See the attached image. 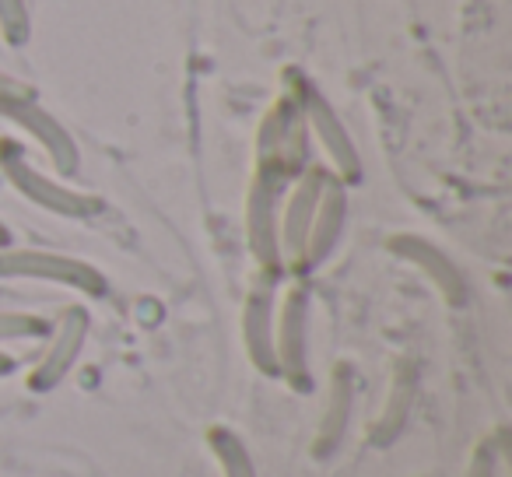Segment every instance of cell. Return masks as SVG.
Listing matches in <instances>:
<instances>
[{
  "label": "cell",
  "mask_w": 512,
  "mask_h": 477,
  "mask_svg": "<svg viewBox=\"0 0 512 477\" xmlns=\"http://www.w3.org/2000/svg\"><path fill=\"white\" fill-rule=\"evenodd\" d=\"M386 246H390L393 257L407 260V264H414L418 271H425V278L439 288L442 299H446L449 306H463V299H467L463 274L456 271V264L439 250V246H432L428 239H421V235H393Z\"/></svg>",
  "instance_id": "12"
},
{
  "label": "cell",
  "mask_w": 512,
  "mask_h": 477,
  "mask_svg": "<svg viewBox=\"0 0 512 477\" xmlns=\"http://www.w3.org/2000/svg\"><path fill=\"white\" fill-rule=\"evenodd\" d=\"M0 176L8 179V183L15 186L29 204L43 207V211H50V214H60V218L85 221V218H95V214L102 211L99 197L71 190V186H64L60 179L39 172L36 165L29 162V155H25L22 144L11 141V137L0 141Z\"/></svg>",
  "instance_id": "1"
},
{
  "label": "cell",
  "mask_w": 512,
  "mask_h": 477,
  "mask_svg": "<svg viewBox=\"0 0 512 477\" xmlns=\"http://www.w3.org/2000/svg\"><path fill=\"white\" fill-rule=\"evenodd\" d=\"M351 404H355V386H351V369L337 365L334 369V383H330V397H327V411L320 418L316 428V456H330L341 446L344 432H348V418H351Z\"/></svg>",
  "instance_id": "14"
},
{
  "label": "cell",
  "mask_w": 512,
  "mask_h": 477,
  "mask_svg": "<svg viewBox=\"0 0 512 477\" xmlns=\"http://www.w3.org/2000/svg\"><path fill=\"white\" fill-rule=\"evenodd\" d=\"M495 470H498L495 467V446H491V442H484V446H477L467 477H495Z\"/></svg>",
  "instance_id": "18"
},
{
  "label": "cell",
  "mask_w": 512,
  "mask_h": 477,
  "mask_svg": "<svg viewBox=\"0 0 512 477\" xmlns=\"http://www.w3.org/2000/svg\"><path fill=\"white\" fill-rule=\"evenodd\" d=\"M344 228H348V186H344L337 176H330L327 186H323L320 204H316L313 225H309L306 246H302V257L292 271L295 274L320 271V267L337 253V246H341Z\"/></svg>",
  "instance_id": "10"
},
{
  "label": "cell",
  "mask_w": 512,
  "mask_h": 477,
  "mask_svg": "<svg viewBox=\"0 0 512 477\" xmlns=\"http://www.w3.org/2000/svg\"><path fill=\"white\" fill-rule=\"evenodd\" d=\"M50 334V323L36 313H15V309H0V341H36Z\"/></svg>",
  "instance_id": "17"
},
{
  "label": "cell",
  "mask_w": 512,
  "mask_h": 477,
  "mask_svg": "<svg viewBox=\"0 0 512 477\" xmlns=\"http://www.w3.org/2000/svg\"><path fill=\"white\" fill-rule=\"evenodd\" d=\"M0 120H8V123H15L18 130H25V134L46 151V158H50L57 172L74 176V172L81 169V151H78V144H74L71 130L36 99L32 88L0 95Z\"/></svg>",
  "instance_id": "6"
},
{
  "label": "cell",
  "mask_w": 512,
  "mask_h": 477,
  "mask_svg": "<svg viewBox=\"0 0 512 477\" xmlns=\"http://www.w3.org/2000/svg\"><path fill=\"white\" fill-rule=\"evenodd\" d=\"M0 141H4V137H0Z\"/></svg>",
  "instance_id": "22"
},
{
  "label": "cell",
  "mask_w": 512,
  "mask_h": 477,
  "mask_svg": "<svg viewBox=\"0 0 512 477\" xmlns=\"http://www.w3.org/2000/svg\"><path fill=\"white\" fill-rule=\"evenodd\" d=\"M278 281L281 278L260 274L242 302V344H246L253 369H260L264 376H278V358H274V292H278Z\"/></svg>",
  "instance_id": "11"
},
{
  "label": "cell",
  "mask_w": 512,
  "mask_h": 477,
  "mask_svg": "<svg viewBox=\"0 0 512 477\" xmlns=\"http://www.w3.org/2000/svg\"><path fill=\"white\" fill-rule=\"evenodd\" d=\"M15 358H11L8 355V351H0V379H4V376H11V372H15Z\"/></svg>",
  "instance_id": "20"
},
{
  "label": "cell",
  "mask_w": 512,
  "mask_h": 477,
  "mask_svg": "<svg viewBox=\"0 0 512 477\" xmlns=\"http://www.w3.org/2000/svg\"><path fill=\"white\" fill-rule=\"evenodd\" d=\"M0 281H50L88 299H102L109 292L106 274L85 260L50 250H15V246L0 250Z\"/></svg>",
  "instance_id": "5"
},
{
  "label": "cell",
  "mask_w": 512,
  "mask_h": 477,
  "mask_svg": "<svg viewBox=\"0 0 512 477\" xmlns=\"http://www.w3.org/2000/svg\"><path fill=\"white\" fill-rule=\"evenodd\" d=\"M207 442H211V453L221 467V477H256V467H253V456L249 449L242 446V439L225 425H214L207 432Z\"/></svg>",
  "instance_id": "15"
},
{
  "label": "cell",
  "mask_w": 512,
  "mask_h": 477,
  "mask_svg": "<svg viewBox=\"0 0 512 477\" xmlns=\"http://www.w3.org/2000/svg\"><path fill=\"white\" fill-rule=\"evenodd\" d=\"M8 246H11V228L0 221V250H8Z\"/></svg>",
  "instance_id": "21"
},
{
  "label": "cell",
  "mask_w": 512,
  "mask_h": 477,
  "mask_svg": "<svg viewBox=\"0 0 512 477\" xmlns=\"http://www.w3.org/2000/svg\"><path fill=\"white\" fill-rule=\"evenodd\" d=\"M414 397H418V369H414L411 362H400L397 372H393L383 411H379V418L369 425V439L376 442V446H390V442L404 432L407 418H411Z\"/></svg>",
  "instance_id": "13"
},
{
  "label": "cell",
  "mask_w": 512,
  "mask_h": 477,
  "mask_svg": "<svg viewBox=\"0 0 512 477\" xmlns=\"http://www.w3.org/2000/svg\"><path fill=\"white\" fill-rule=\"evenodd\" d=\"M288 186H292V179H285L274 169H264V165H256L246 193V243L256 267H260V274H271V278L285 274L278 221H281V200H285Z\"/></svg>",
  "instance_id": "2"
},
{
  "label": "cell",
  "mask_w": 512,
  "mask_h": 477,
  "mask_svg": "<svg viewBox=\"0 0 512 477\" xmlns=\"http://www.w3.org/2000/svg\"><path fill=\"white\" fill-rule=\"evenodd\" d=\"M334 172H327L323 165H309L292 186H288L285 200H281V221H278V239H281V260L288 267L299 264L302 246H306L309 225H313L316 204L323 197V186Z\"/></svg>",
  "instance_id": "9"
},
{
  "label": "cell",
  "mask_w": 512,
  "mask_h": 477,
  "mask_svg": "<svg viewBox=\"0 0 512 477\" xmlns=\"http://www.w3.org/2000/svg\"><path fill=\"white\" fill-rule=\"evenodd\" d=\"M274 358H278V376H285L295 390L313 386V372H309V292L302 285L288 288L274 306Z\"/></svg>",
  "instance_id": "7"
},
{
  "label": "cell",
  "mask_w": 512,
  "mask_h": 477,
  "mask_svg": "<svg viewBox=\"0 0 512 477\" xmlns=\"http://www.w3.org/2000/svg\"><path fill=\"white\" fill-rule=\"evenodd\" d=\"M0 36L8 46H25L32 36V15L25 0H0Z\"/></svg>",
  "instance_id": "16"
},
{
  "label": "cell",
  "mask_w": 512,
  "mask_h": 477,
  "mask_svg": "<svg viewBox=\"0 0 512 477\" xmlns=\"http://www.w3.org/2000/svg\"><path fill=\"white\" fill-rule=\"evenodd\" d=\"M88 334H92V313H88L85 306H67L64 313L57 316V323H53L46 351L39 355V362L32 365L29 390L50 393L53 386L64 383L74 365H78L81 351H85Z\"/></svg>",
  "instance_id": "8"
},
{
  "label": "cell",
  "mask_w": 512,
  "mask_h": 477,
  "mask_svg": "<svg viewBox=\"0 0 512 477\" xmlns=\"http://www.w3.org/2000/svg\"><path fill=\"white\" fill-rule=\"evenodd\" d=\"M29 85H22V81H15L11 74L0 71V95H8V92H25Z\"/></svg>",
  "instance_id": "19"
},
{
  "label": "cell",
  "mask_w": 512,
  "mask_h": 477,
  "mask_svg": "<svg viewBox=\"0 0 512 477\" xmlns=\"http://www.w3.org/2000/svg\"><path fill=\"white\" fill-rule=\"evenodd\" d=\"M309 141L313 137H309L302 106L295 102L292 92H285L256 127V165L281 172L295 183L313 165L309 162V148H313Z\"/></svg>",
  "instance_id": "3"
},
{
  "label": "cell",
  "mask_w": 512,
  "mask_h": 477,
  "mask_svg": "<svg viewBox=\"0 0 512 477\" xmlns=\"http://www.w3.org/2000/svg\"><path fill=\"white\" fill-rule=\"evenodd\" d=\"M288 92H292L295 102L302 106L309 137H316L320 148L327 151L330 165H334V176L341 179L344 186L358 183V179H362V155H358L355 141H351L348 127H344V120L337 116V109L330 106V99L320 92V85L309 81L306 74L292 71L288 74Z\"/></svg>",
  "instance_id": "4"
}]
</instances>
